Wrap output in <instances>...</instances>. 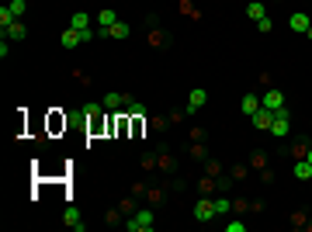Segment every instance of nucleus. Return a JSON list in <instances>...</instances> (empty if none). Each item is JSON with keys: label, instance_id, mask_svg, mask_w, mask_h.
I'll return each instance as SVG.
<instances>
[{"label": "nucleus", "instance_id": "nucleus-1", "mask_svg": "<svg viewBox=\"0 0 312 232\" xmlns=\"http://www.w3.org/2000/svg\"><path fill=\"white\" fill-rule=\"evenodd\" d=\"M153 212H136V215H132V222H129V229L132 232H150L153 229Z\"/></svg>", "mask_w": 312, "mask_h": 232}, {"label": "nucleus", "instance_id": "nucleus-2", "mask_svg": "<svg viewBox=\"0 0 312 232\" xmlns=\"http://www.w3.org/2000/svg\"><path fill=\"white\" fill-rule=\"evenodd\" d=\"M260 104H264L267 111H281V108H285V94H281V90H267V94L260 97Z\"/></svg>", "mask_w": 312, "mask_h": 232}, {"label": "nucleus", "instance_id": "nucleus-3", "mask_svg": "<svg viewBox=\"0 0 312 232\" xmlns=\"http://www.w3.org/2000/svg\"><path fill=\"white\" fill-rule=\"evenodd\" d=\"M288 28H292V31H299V35H306V31H309V28H312L309 14H302V10H295V14L288 17Z\"/></svg>", "mask_w": 312, "mask_h": 232}, {"label": "nucleus", "instance_id": "nucleus-4", "mask_svg": "<svg viewBox=\"0 0 312 232\" xmlns=\"http://www.w3.org/2000/svg\"><path fill=\"white\" fill-rule=\"evenodd\" d=\"M212 215H215V205H212V201H198V205H194V219H198V222H208Z\"/></svg>", "mask_w": 312, "mask_h": 232}, {"label": "nucleus", "instance_id": "nucleus-5", "mask_svg": "<svg viewBox=\"0 0 312 232\" xmlns=\"http://www.w3.org/2000/svg\"><path fill=\"white\" fill-rule=\"evenodd\" d=\"M63 222H66L70 229H77V232L87 229V222H80V212H77V208H66V212H63Z\"/></svg>", "mask_w": 312, "mask_h": 232}, {"label": "nucleus", "instance_id": "nucleus-6", "mask_svg": "<svg viewBox=\"0 0 312 232\" xmlns=\"http://www.w3.org/2000/svg\"><path fill=\"white\" fill-rule=\"evenodd\" d=\"M239 108H243V115H250V118H253V115H257V111H260V108H264V104H260V101H257V94H246V97H243V104H239Z\"/></svg>", "mask_w": 312, "mask_h": 232}, {"label": "nucleus", "instance_id": "nucleus-7", "mask_svg": "<svg viewBox=\"0 0 312 232\" xmlns=\"http://www.w3.org/2000/svg\"><path fill=\"white\" fill-rule=\"evenodd\" d=\"M104 35H108V38H129V24H125V21H115L111 28H104Z\"/></svg>", "mask_w": 312, "mask_h": 232}, {"label": "nucleus", "instance_id": "nucleus-8", "mask_svg": "<svg viewBox=\"0 0 312 232\" xmlns=\"http://www.w3.org/2000/svg\"><path fill=\"white\" fill-rule=\"evenodd\" d=\"M271 121H274V111H267V108H260V111L253 115V125H257V128H271Z\"/></svg>", "mask_w": 312, "mask_h": 232}, {"label": "nucleus", "instance_id": "nucleus-9", "mask_svg": "<svg viewBox=\"0 0 312 232\" xmlns=\"http://www.w3.org/2000/svg\"><path fill=\"white\" fill-rule=\"evenodd\" d=\"M271 132L285 139V135H288V115H274V121H271Z\"/></svg>", "mask_w": 312, "mask_h": 232}, {"label": "nucleus", "instance_id": "nucleus-10", "mask_svg": "<svg viewBox=\"0 0 312 232\" xmlns=\"http://www.w3.org/2000/svg\"><path fill=\"white\" fill-rule=\"evenodd\" d=\"M80 42H83V38H80L77 28H66V31H63V49H77Z\"/></svg>", "mask_w": 312, "mask_h": 232}, {"label": "nucleus", "instance_id": "nucleus-11", "mask_svg": "<svg viewBox=\"0 0 312 232\" xmlns=\"http://www.w3.org/2000/svg\"><path fill=\"white\" fill-rule=\"evenodd\" d=\"M3 35H7V38H14V42H21V38H24V35H28V28H24V24H21V21H14V24H10V28H3Z\"/></svg>", "mask_w": 312, "mask_h": 232}, {"label": "nucleus", "instance_id": "nucleus-12", "mask_svg": "<svg viewBox=\"0 0 312 232\" xmlns=\"http://www.w3.org/2000/svg\"><path fill=\"white\" fill-rule=\"evenodd\" d=\"M246 14H250L253 21H260V17H267V10H264V3H260V0H250V3H246Z\"/></svg>", "mask_w": 312, "mask_h": 232}, {"label": "nucleus", "instance_id": "nucleus-13", "mask_svg": "<svg viewBox=\"0 0 312 232\" xmlns=\"http://www.w3.org/2000/svg\"><path fill=\"white\" fill-rule=\"evenodd\" d=\"M208 104V94L205 90H191V108L187 111H198V108H205Z\"/></svg>", "mask_w": 312, "mask_h": 232}, {"label": "nucleus", "instance_id": "nucleus-14", "mask_svg": "<svg viewBox=\"0 0 312 232\" xmlns=\"http://www.w3.org/2000/svg\"><path fill=\"white\" fill-rule=\"evenodd\" d=\"M295 177H299V180H309L312 177V163L309 159H299V163H295Z\"/></svg>", "mask_w": 312, "mask_h": 232}, {"label": "nucleus", "instance_id": "nucleus-15", "mask_svg": "<svg viewBox=\"0 0 312 232\" xmlns=\"http://www.w3.org/2000/svg\"><path fill=\"white\" fill-rule=\"evenodd\" d=\"M70 28H77V31H83V28H90V14H83V10H77V14H73V21H70Z\"/></svg>", "mask_w": 312, "mask_h": 232}, {"label": "nucleus", "instance_id": "nucleus-16", "mask_svg": "<svg viewBox=\"0 0 312 232\" xmlns=\"http://www.w3.org/2000/svg\"><path fill=\"white\" fill-rule=\"evenodd\" d=\"M125 104H129L125 94H108V97H104V108H125Z\"/></svg>", "mask_w": 312, "mask_h": 232}, {"label": "nucleus", "instance_id": "nucleus-17", "mask_svg": "<svg viewBox=\"0 0 312 232\" xmlns=\"http://www.w3.org/2000/svg\"><path fill=\"white\" fill-rule=\"evenodd\" d=\"M97 21H101V24H104V28H111V24H115V21H118V14H115V10H111V7H104V10H101V14H97Z\"/></svg>", "mask_w": 312, "mask_h": 232}, {"label": "nucleus", "instance_id": "nucleus-18", "mask_svg": "<svg viewBox=\"0 0 312 232\" xmlns=\"http://www.w3.org/2000/svg\"><path fill=\"white\" fill-rule=\"evenodd\" d=\"M14 21H17V14H14L10 7H3V10H0V24H3V28H10Z\"/></svg>", "mask_w": 312, "mask_h": 232}, {"label": "nucleus", "instance_id": "nucleus-19", "mask_svg": "<svg viewBox=\"0 0 312 232\" xmlns=\"http://www.w3.org/2000/svg\"><path fill=\"white\" fill-rule=\"evenodd\" d=\"M212 205H215V215H226V212H229V201H226V198H219V201H212Z\"/></svg>", "mask_w": 312, "mask_h": 232}, {"label": "nucleus", "instance_id": "nucleus-20", "mask_svg": "<svg viewBox=\"0 0 312 232\" xmlns=\"http://www.w3.org/2000/svg\"><path fill=\"white\" fill-rule=\"evenodd\" d=\"M129 115H136V118H139V115H146V108H143V104H136V101H129Z\"/></svg>", "mask_w": 312, "mask_h": 232}, {"label": "nucleus", "instance_id": "nucleus-21", "mask_svg": "<svg viewBox=\"0 0 312 232\" xmlns=\"http://www.w3.org/2000/svg\"><path fill=\"white\" fill-rule=\"evenodd\" d=\"M10 10L21 17V14H24V0H10Z\"/></svg>", "mask_w": 312, "mask_h": 232}, {"label": "nucleus", "instance_id": "nucleus-22", "mask_svg": "<svg viewBox=\"0 0 312 232\" xmlns=\"http://www.w3.org/2000/svg\"><path fill=\"white\" fill-rule=\"evenodd\" d=\"M271 28H274L271 17H260V21H257V31H271Z\"/></svg>", "mask_w": 312, "mask_h": 232}, {"label": "nucleus", "instance_id": "nucleus-23", "mask_svg": "<svg viewBox=\"0 0 312 232\" xmlns=\"http://www.w3.org/2000/svg\"><path fill=\"white\" fill-rule=\"evenodd\" d=\"M226 229H229V232H243L246 226H243V222H226Z\"/></svg>", "mask_w": 312, "mask_h": 232}, {"label": "nucleus", "instance_id": "nucleus-24", "mask_svg": "<svg viewBox=\"0 0 312 232\" xmlns=\"http://www.w3.org/2000/svg\"><path fill=\"white\" fill-rule=\"evenodd\" d=\"M306 35H309V42H312V28H309V31H306Z\"/></svg>", "mask_w": 312, "mask_h": 232}, {"label": "nucleus", "instance_id": "nucleus-25", "mask_svg": "<svg viewBox=\"0 0 312 232\" xmlns=\"http://www.w3.org/2000/svg\"><path fill=\"white\" fill-rule=\"evenodd\" d=\"M306 159H309V163H312V153H309V156H306Z\"/></svg>", "mask_w": 312, "mask_h": 232}]
</instances>
